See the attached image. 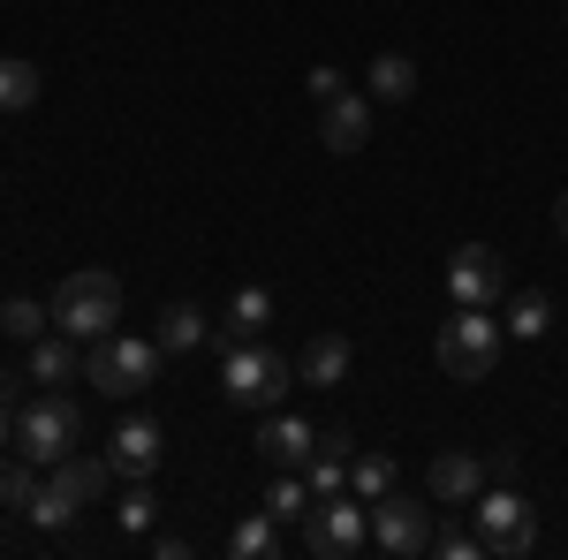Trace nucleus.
<instances>
[{"label": "nucleus", "mask_w": 568, "mask_h": 560, "mask_svg": "<svg viewBox=\"0 0 568 560\" xmlns=\"http://www.w3.org/2000/svg\"><path fill=\"white\" fill-rule=\"evenodd\" d=\"M45 310H53V326H61L69 342H99V334H114V318H122V281L99 273V265H84V273H69V281L45 296Z\"/></svg>", "instance_id": "1"}, {"label": "nucleus", "mask_w": 568, "mask_h": 560, "mask_svg": "<svg viewBox=\"0 0 568 560\" xmlns=\"http://www.w3.org/2000/svg\"><path fill=\"white\" fill-rule=\"evenodd\" d=\"M318 144L326 152H364L372 144V99H356V91H334V99H318Z\"/></svg>", "instance_id": "11"}, {"label": "nucleus", "mask_w": 568, "mask_h": 560, "mask_svg": "<svg viewBox=\"0 0 568 560\" xmlns=\"http://www.w3.org/2000/svg\"><path fill=\"white\" fill-rule=\"evenodd\" d=\"M227 553H235V560H273V553H281V522H273V516H243V522H235V530H227Z\"/></svg>", "instance_id": "21"}, {"label": "nucleus", "mask_w": 568, "mask_h": 560, "mask_svg": "<svg viewBox=\"0 0 568 560\" xmlns=\"http://www.w3.org/2000/svg\"><path fill=\"white\" fill-rule=\"evenodd\" d=\"M500 334H508V326H493V310H463V303H455V318L439 326V371H447V379H493Z\"/></svg>", "instance_id": "5"}, {"label": "nucleus", "mask_w": 568, "mask_h": 560, "mask_svg": "<svg viewBox=\"0 0 568 560\" xmlns=\"http://www.w3.org/2000/svg\"><path fill=\"white\" fill-rule=\"evenodd\" d=\"M77 439H84V417H77V401L69 394H39L31 409H16V447L31 455V462H61V455H77Z\"/></svg>", "instance_id": "7"}, {"label": "nucleus", "mask_w": 568, "mask_h": 560, "mask_svg": "<svg viewBox=\"0 0 568 560\" xmlns=\"http://www.w3.org/2000/svg\"><path fill=\"white\" fill-rule=\"evenodd\" d=\"M160 356H168V348L144 342V334H99V342L84 348V379L106 394V401H130V394H144L160 379Z\"/></svg>", "instance_id": "2"}, {"label": "nucleus", "mask_w": 568, "mask_h": 560, "mask_svg": "<svg viewBox=\"0 0 568 560\" xmlns=\"http://www.w3.org/2000/svg\"><path fill=\"white\" fill-rule=\"evenodd\" d=\"M31 379L39 387H69V379H84V342H69L61 326L31 342Z\"/></svg>", "instance_id": "16"}, {"label": "nucleus", "mask_w": 568, "mask_h": 560, "mask_svg": "<svg viewBox=\"0 0 568 560\" xmlns=\"http://www.w3.org/2000/svg\"><path fill=\"white\" fill-rule=\"evenodd\" d=\"M220 387H227L235 409H281L288 387H296V364L258 348V342H227L220 348Z\"/></svg>", "instance_id": "3"}, {"label": "nucleus", "mask_w": 568, "mask_h": 560, "mask_svg": "<svg viewBox=\"0 0 568 560\" xmlns=\"http://www.w3.org/2000/svg\"><path fill=\"white\" fill-rule=\"evenodd\" d=\"M265 326H273V296H265V288H235L227 326H220V348H227V342H258Z\"/></svg>", "instance_id": "17"}, {"label": "nucleus", "mask_w": 568, "mask_h": 560, "mask_svg": "<svg viewBox=\"0 0 568 560\" xmlns=\"http://www.w3.org/2000/svg\"><path fill=\"white\" fill-rule=\"evenodd\" d=\"M508 334H516V342L554 334V296H546V288H516V296H508Z\"/></svg>", "instance_id": "18"}, {"label": "nucleus", "mask_w": 568, "mask_h": 560, "mask_svg": "<svg viewBox=\"0 0 568 560\" xmlns=\"http://www.w3.org/2000/svg\"><path fill=\"white\" fill-rule=\"evenodd\" d=\"M447 296L463 303V310H493V303L508 296V258L493 243H463L447 258Z\"/></svg>", "instance_id": "10"}, {"label": "nucleus", "mask_w": 568, "mask_h": 560, "mask_svg": "<svg viewBox=\"0 0 568 560\" xmlns=\"http://www.w3.org/2000/svg\"><path fill=\"white\" fill-rule=\"evenodd\" d=\"M334 91H349V77H342L334 61H318V69H311V99H334Z\"/></svg>", "instance_id": "30"}, {"label": "nucleus", "mask_w": 568, "mask_h": 560, "mask_svg": "<svg viewBox=\"0 0 568 560\" xmlns=\"http://www.w3.org/2000/svg\"><path fill=\"white\" fill-rule=\"evenodd\" d=\"M0 334H16V342H39V334H53V310L31 296H8L0 303Z\"/></svg>", "instance_id": "24"}, {"label": "nucleus", "mask_w": 568, "mask_h": 560, "mask_svg": "<svg viewBox=\"0 0 568 560\" xmlns=\"http://www.w3.org/2000/svg\"><path fill=\"white\" fill-rule=\"evenodd\" d=\"M349 334H311L304 356H296V387H342L349 379Z\"/></svg>", "instance_id": "14"}, {"label": "nucleus", "mask_w": 568, "mask_h": 560, "mask_svg": "<svg viewBox=\"0 0 568 560\" xmlns=\"http://www.w3.org/2000/svg\"><path fill=\"white\" fill-rule=\"evenodd\" d=\"M364 84H372V99H387V106H402V99L417 91V61H409V53H379Z\"/></svg>", "instance_id": "20"}, {"label": "nucleus", "mask_w": 568, "mask_h": 560, "mask_svg": "<svg viewBox=\"0 0 568 560\" xmlns=\"http://www.w3.org/2000/svg\"><path fill=\"white\" fill-rule=\"evenodd\" d=\"M265 516H273V522H304L311 516V477L281 470V477H273V492H265Z\"/></svg>", "instance_id": "22"}, {"label": "nucleus", "mask_w": 568, "mask_h": 560, "mask_svg": "<svg viewBox=\"0 0 568 560\" xmlns=\"http://www.w3.org/2000/svg\"><path fill=\"white\" fill-rule=\"evenodd\" d=\"M106 462H114V477H152L160 470V425H152V417H130V425L114 431Z\"/></svg>", "instance_id": "15"}, {"label": "nucleus", "mask_w": 568, "mask_h": 560, "mask_svg": "<svg viewBox=\"0 0 568 560\" xmlns=\"http://www.w3.org/2000/svg\"><path fill=\"white\" fill-rule=\"evenodd\" d=\"M372 546L394 553V560L433 553V500H417V492H387V500H372Z\"/></svg>", "instance_id": "9"}, {"label": "nucleus", "mask_w": 568, "mask_h": 560, "mask_svg": "<svg viewBox=\"0 0 568 560\" xmlns=\"http://www.w3.org/2000/svg\"><path fill=\"white\" fill-rule=\"evenodd\" d=\"M349 492H356V500H387V492H394V462H387V455H356V462H349Z\"/></svg>", "instance_id": "26"}, {"label": "nucleus", "mask_w": 568, "mask_h": 560, "mask_svg": "<svg viewBox=\"0 0 568 560\" xmlns=\"http://www.w3.org/2000/svg\"><path fill=\"white\" fill-rule=\"evenodd\" d=\"M0 447H16V379H0Z\"/></svg>", "instance_id": "31"}, {"label": "nucleus", "mask_w": 568, "mask_h": 560, "mask_svg": "<svg viewBox=\"0 0 568 560\" xmlns=\"http://www.w3.org/2000/svg\"><path fill=\"white\" fill-rule=\"evenodd\" d=\"M470 516H478V538H485V553H530L538 546V508H530L516 485H500V492H478L470 500Z\"/></svg>", "instance_id": "8"}, {"label": "nucleus", "mask_w": 568, "mask_h": 560, "mask_svg": "<svg viewBox=\"0 0 568 560\" xmlns=\"http://www.w3.org/2000/svg\"><path fill=\"white\" fill-rule=\"evenodd\" d=\"M152 342L168 348V356L197 348V342H205V310H197V303H168V310H160V334H152Z\"/></svg>", "instance_id": "19"}, {"label": "nucleus", "mask_w": 568, "mask_h": 560, "mask_svg": "<svg viewBox=\"0 0 568 560\" xmlns=\"http://www.w3.org/2000/svg\"><path fill=\"white\" fill-rule=\"evenodd\" d=\"M258 455L273 462V470H304L311 455H318V431H311L304 417H281V409H265V425H258Z\"/></svg>", "instance_id": "13"}, {"label": "nucleus", "mask_w": 568, "mask_h": 560, "mask_svg": "<svg viewBox=\"0 0 568 560\" xmlns=\"http://www.w3.org/2000/svg\"><path fill=\"white\" fill-rule=\"evenodd\" d=\"M31 500H39V462H31V455H23V462H0V508L31 516Z\"/></svg>", "instance_id": "25"}, {"label": "nucleus", "mask_w": 568, "mask_h": 560, "mask_svg": "<svg viewBox=\"0 0 568 560\" xmlns=\"http://www.w3.org/2000/svg\"><path fill=\"white\" fill-rule=\"evenodd\" d=\"M425 485H433V508H470V500L485 492V462L463 455V447H439L433 470H425Z\"/></svg>", "instance_id": "12"}, {"label": "nucleus", "mask_w": 568, "mask_h": 560, "mask_svg": "<svg viewBox=\"0 0 568 560\" xmlns=\"http://www.w3.org/2000/svg\"><path fill=\"white\" fill-rule=\"evenodd\" d=\"M372 546V500H356V492H334V500H318L304 516V553L318 560H356Z\"/></svg>", "instance_id": "6"}, {"label": "nucleus", "mask_w": 568, "mask_h": 560, "mask_svg": "<svg viewBox=\"0 0 568 560\" xmlns=\"http://www.w3.org/2000/svg\"><path fill=\"white\" fill-rule=\"evenodd\" d=\"M304 477H311V492H318V500H334V492H349V455L318 447V455L304 462Z\"/></svg>", "instance_id": "27"}, {"label": "nucleus", "mask_w": 568, "mask_h": 560, "mask_svg": "<svg viewBox=\"0 0 568 560\" xmlns=\"http://www.w3.org/2000/svg\"><path fill=\"white\" fill-rule=\"evenodd\" d=\"M433 553L439 560H478L485 538H478V530H433Z\"/></svg>", "instance_id": "29"}, {"label": "nucleus", "mask_w": 568, "mask_h": 560, "mask_svg": "<svg viewBox=\"0 0 568 560\" xmlns=\"http://www.w3.org/2000/svg\"><path fill=\"white\" fill-rule=\"evenodd\" d=\"M31 99H39V69L16 61V53H0V114H23Z\"/></svg>", "instance_id": "23"}, {"label": "nucleus", "mask_w": 568, "mask_h": 560, "mask_svg": "<svg viewBox=\"0 0 568 560\" xmlns=\"http://www.w3.org/2000/svg\"><path fill=\"white\" fill-rule=\"evenodd\" d=\"M106 485H114V462H106V455H61L53 477L39 485V500H31V522H39V530H61V522L84 516Z\"/></svg>", "instance_id": "4"}, {"label": "nucleus", "mask_w": 568, "mask_h": 560, "mask_svg": "<svg viewBox=\"0 0 568 560\" xmlns=\"http://www.w3.org/2000/svg\"><path fill=\"white\" fill-rule=\"evenodd\" d=\"M152 516H160V500H152V477H136L130 500H122V530H152Z\"/></svg>", "instance_id": "28"}, {"label": "nucleus", "mask_w": 568, "mask_h": 560, "mask_svg": "<svg viewBox=\"0 0 568 560\" xmlns=\"http://www.w3.org/2000/svg\"><path fill=\"white\" fill-rule=\"evenodd\" d=\"M554 227H561V235H568V190H561V197H554Z\"/></svg>", "instance_id": "32"}]
</instances>
